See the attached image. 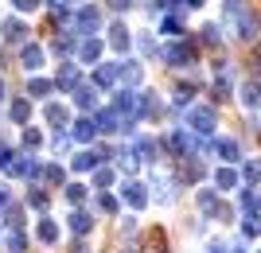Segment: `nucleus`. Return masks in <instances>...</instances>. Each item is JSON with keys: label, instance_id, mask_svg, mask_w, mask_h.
<instances>
[{"label": "nucleus", "instance_id": "obj_6", "mask_svg": "<svg viewBox=\"0 0 261 253\" xmlns=\"http://www.w3.org/2000/svg\"><path fill=\"white\" fill-rule=\"evenodd\" d=\"M125 199H129L133 207H144V203H148V195H144L141 183H129V187H125Z\"/></svg>", "mask_w": 261, "mask_h": 253}, {"label": "nucleus", "instance_id": "obj_4", "mask_svg": "<svg viewBox=\"0 0 261 253\" xmlns=\"http://www.w3.org/2000/svg\"><path fill=\"white\" fill-rule=\"evenodd\" d=\"M109 43L117 47V51H125V47L133 43V35H129V27H125V23H113V27H109Z\"/></svg>", "mask_w": 261, "mask_h": 253}, {"label": "nucleus", "instance_id": "obj_17", "mask_svg": "<svg viewBox=\"0 0 261 253\" xmlns=\"http://www.w3.org/2000/svg\"><path fill=\"white\" fill-rule=\"evenodd\" d=\"M98 55H101V43H98V39H86V43H82V59H86V63H94Z\"/></svg>", "mask_w": 261, "mask_h": 253}, {"label": "nucleus", "instance_id": "obj_10", "mask_svg": "<svg viewBox=\"0 0 261 253\" xmlns=\"http://www.w3.org/2000/svg\"><path fill=\"white\" fill-rule=\"evenodd\" d=\"M78 105H82V109H94V105H98V90H94V86H82V90H78Z\"/></svg>", "mask_w": 261, "mask_h": 253}, {"label": "nucleus", "instance_id": "obj_31", "mask_svg": "<svg viewBox=\"0 0 261 253\" xmlns=\"http://www.w3.org/2000/svg\"><path fill=\"white\" fill-rule=\"evenodd\" d=\"M187 8H203V0H187Z\"/></svg>", "mask_w": 261, "mask_h": 253}, {"label": "nucleus", "instance_id": "obj_11", "mask_svg": "<svg viewBox=\"0 0 261 253\" xmlns=\"http://www.w3.org/2000/svg\"><path fill=\"white\" fill-rule=\"evenodd\" d=\"M39 63H43V51H39V47H23V66H28V70H35Z\"/></svg>", "mask_w": 261, "mask_h": 253}, {"label": "nucleus", "instance_id": "obj_23", "mask_svg": "<svg viewBox=\"0 0 261 253\" xmlns=\"http://www.w3.org/2000/svg\"><path fill=\"white\" fill-rule=\"evenodd\" d=\"M55 234H59L55 222H43V226H39V238H43V242H55Z\"/></svg>", "mask_w": 261, "mask_h": 253}, {"label": "nucleus", "instance_id": "obj_24", "mask_svg": "<svg viewBox=\"0 0 261 253\" xmlns=\"http://www.w3.org/2000/svg\"><path fill=\"white\" fill-rule=\"evenodd\" d=\"M199 207H203V210H215L218 203H215V195H211V191H203V195H199Z\"/></svg>", "mask_w": 261, "mask_h": 253}, {"label": "nucleus", "instance_id": "obj_18", "mask_svg": "<svg viewBox=\"0 0 261 253\" xmlns=\"http://www.w3.org/2000/svg\"><path fill=\"white\" fill-rule=\"evenodd\" d=\"M94 164H98V156H94V152H82V156L74 160V167H78V172H86V167H94Z\"/></svg>", "mask_w": 261, "mask_h": 253}, {"label": "nucleus", "instance_id": "obj_20", "mask_svg": "<svg viewBox=\"0 0 261 253\" xmlns=\"http://www.w3.org/2000/svg\"><path fill=\"white\" fill-rule=\"evenodd\" d=\"M47 121H59V125H63L66 121V109H63V105H47Z\"/></svg>", "mask_w": 261, "mask_h": 253}, {"label": "nucleus", "instance_id": "obj_16", "mask_svg": "<svg viewBox=\"0 0 261 253\" xmlns=\"http://www.w3.org/2000/svg\"><path fill=\"white\" fill-rule=\"evenodd\" d=\"M215 183H218V187H222V191H230V187H234V183H238V176H234L230 167H222V172H218V176H215Z\"/></svg>", "mask_w": 261, "mask_h": 253}, {"label": "nucleus", "instance_id": "obj_19", "mask_svg": "<svg viewBox=\"0 0 261 253\" xmlns=\"http://www.w3.org/2000/svg\"><path fill=\"white\" fill-rule=\"evenodd\" d=\"M113 78H117V66H98V82L101 86H109Z\"/></svg>", "mask_w": 261, "mask_h": 253}, {"label": "nucleus", "instance_id": "obj_1", "mask_svg": "<svg viewBox=\"0 0 261 253\" xmlns=\"http://www.w3.org/2000/svg\"><path fill=\"white\" fill-rule=\"evenodd\" d=\"M230 12H234V20H238V35H242V39H257V16L234 8V4H230Z\"/></svg>", "mask_w": 261, "mask_h": 253}, {"label": "nucleus", "instance_id": "obj_35", "mask_svg": "<svg viewBox=\"0 0 261 253\" xmlns=\"http://www.w3.org/2000/svg\"><path fill=\"white\" fill-rule=\"evenodd\" d=\"M234 253H246V249H234Z\"/></svg>", "mask_w": 261, "mask_h": 253}, {"label": "nucleus", "instance_id": "obj_3", "mask_svg": "<svg viewBox=\"0 0 261 253\" xmlns=\"http://www.w3.org/2000/svg\"><path fill=\"white\" fill-rule=\"evenodd\" d=\"M164 55H168V63L179 66V63H191V59H195V47H191V43H172Z\"/></svg>", "mask_w": 261, "mask_h": 253}, {"label": "nucleus", "instance_id": "obj_28", "mask_svg": "<svg viewBox=\"0 0 261 253\" xmlns=\"http://www.w3.org/2000/svg\"><path fill=\"white\" fill-rule=\"evenodd\" d=\"M16 8H20V12H32V8H35V0H16Z\"/></svg>", "mask_w": 261, "mask_h": 253}, {"label": "nucleus", "instance_id": "obj_34", "mask_svg": "<svg viewBox=\"0 0 261 253\" xmlns=\"http://www.w3.org/2000/svg\"><path fill=\"white\" fill-rule=\"evenodd\" d=\"M0 94H4V82H0Z\"/></svg>", "mask_w": 261, "mask_h": 253}, {"label": "nucleus", "instance_id": "obj_25", "mask_svg": "<svg viewBox=\"0 0 261 253\" xmlns=\"http://www.w3.org/2000/svg\"><path fill=\"white\" fill-rule=\"evenodd\" d=\"M203 39H207V43H218V27H215V23H207V27H203Z\"/></svg>", "mask_w": 261, "mask_h": 253}, {"label": "nucleus", "instance_id": "obj_29", "mask_svg": "<svg viewBox=\"0 0 261 253\" xmlns=\"http://www.w3.org/2000/svg\"><path fill=\"white\" fill-rule=\"evenodd\" d=\"M109 4H113V8H129V0H109Z\"/></svg>", "mask_w": 261, "mask_h": 253}, {"label": "nucleus", "instance_id": "obj_5", "mask_svg": "<svg viewBox=\"0 0 261 253\" xmlns=\"http://www.w3.org/2000/svg\"><path fill=\"white\" fill-rule=\"evenodd\" d=\"M242 101H246L250 109H257L261 105V82H246V86H242Z\"/></svg>", "mask_w": 261, "mask_h": 253}, {"label": "nucleus", "instance_id": "obj_33", "mask_svg": "<svg viewBox=\"0 0 261 253\" xmlns=\"http://www.w3.org/2000/svg\"><path fill=\"white\" fill-rule=\"evenodd\" d=\"M4 203H8V195H4V191H0V207H4Z\"/></svg>", "mask_w": 261, "mask_h": 253}, {"label": "nucleus", "instance_id": "obj_26", "mask_svg": "<svg viewBox=\"0 0 261 253\" xmlns=\"http://www.w3.org/2000/svg\"><path fill=\"white\" fill-rule=\"evenodd\" d=\"M47 90H51V82H43V78H35V82H32V94H47Z\"/></svg>", "mask_w": 261, "mask_h": 253}, {"label": "nucleus", "instance_id": "obj_15", "mask_svg": "<svg viewBox=\"0 0 261 253\" xmlns=\"http://www.w3.org/2000/svg\"><path fill=\"white\" fill-rule=\"evenodd\" d=\"M55 82H59V86H74V82H78V66H63Z\"/></svg>", "mask_w": 261, "mask_h": 253}, {"label": "nucleus", "instance_id": "obj_32", "mask_svg": "<svg viewBox=\"0 0 261 253\" xmlns=\"http://www.w3.org/2000/svg\"><path fill=\"white\" fill-rule=\"evenodd\" d=\"M211 253H226V245H211Z\"/></svg>", "mask_w": 261, "mask_h": 253}, {"label": "nucleus", "instance_id": "obj_9", "mask_svg": "<svg viewBox=\"0 0 261 253\" xmlns=\"http://www.w3.org/2000/svg\"><path fill=\"white\" fill-rule=\"evenodd\" d=\"M215 152L222 156V160H238V144L234 140H215Z\"/></svg>", "mask_w": 261, "mask_h": 253}, {"label": "nucleus", "instance_id": "obj_22", "mask_svg": "<svg viewBox=\"0 0 261 253\" xmlns=\"http://www.w3.org/2000/svg\"><path fill=\"white\" fill-rule=\"evenodd\" d=\"M148 253H164V234H160V230L148 238Z\"/></svg>", "mask_w": 261, "mask_h": 253}, {"label": "nucleus", "instance_id": "obj_7", "mask_svg": "<svg viewBox=\"0 0 261 253\" xmlns=\"http://www.w3.org/2000/svg\"><path fill=\"white\" fill-rule=\"evenodd\" d=\"M78 23H82V27H90V32H94V27H98V23H101L98 8H82V12H78Z\"/></svg>", "mask_w": 261, "mask_h": 253}, {"label": "nucleus", "instance_id": "obj_8", "mask_svg": "<svg viewBox=\"0 0 261 253\" xmlns=\"http://www.w3.org/2000/svg\"><path fill=\"white\" fill-rule=\"evenodd\" d=\"M117 78H121V82H129V86H137V82H141V66L125 63V70H117Z\"/></svg>", "mask_w": 261, "mask_h": 253}, {"label": "nucleus", "instance_id": "obj_27", "mask_svg": "<svg viewBox=\"0 0 261 253\" xmlns=\"http://www.w3.org/2000/svg\"><path fill=\"white\" fill-rule=\"evenodd\" d=\"M70 222H74V230H78V234H82V230H86V226H90V218H86V214H74V218H70Z\"/></svg>", "mask_w": 261, "mask_h": 253}, {"label": "nucleus", "instance_id": "obj_30", "mask_svg": "<svg viewBox=\"0 0 261 253\" xmlns=\"http://www.w3.org/2000/svg\"><path fill=\"white\" fill-rule=\"evenodd\" d=\"M175 0H156V8H172Z\"/></svg>", "mask_w": 261, "mask_h": 253}, {"label": "nucleus", "instance_id": "obj_13", "mask_svg": "<svg viewBox=\"0 0 261 253\" xmlns=\"http://www.w3.org/2000/svg\"><path fill=\"white\" fill-rule=\"evenodd\" d=\"M94 132H98V121H78L74 125V136H78V140H90Z\"/></svg>", "mask_w": 261, "mask_h": 253}, {"label": "nucleus", "instance_id": "obj_12", "mask_svg": "<svg viewBox=\"0 0 261 253\" xmlns=\"http://www.w3.org/2000/svg\"><path fill=\"white\" fill-rule=\"evenodd\" d=\"M4 35H8L12 43H20L28 32H23V23H20V20H8V23H4Z\"/></svg>", "mask_w": 261, "mask_h": 253}, {"label": "nucleus", "instance_id": "obj_2", "mask_svg": "<svg viewBox=\"0 0 261 253\" xmlns=\"http://www.w3.org/2000/svg\"><path fill=\"white\" fill-rule=\"evenodd\" d=\"M187 125H191L195 132H211V129H215V109H211V105L191 109V113H187Z\"/></svg>", "mask_w": 261, "mask_h": 253}, {"label": "nucleus", "instance_id": "obj_21", "mask_svg": "<svg viewBox=\"0 0 261 253\" xmlns=\"http://www.w3.org/2000/svg\"><path fill=\"white\" fill-rule=\"evenodd\" d=\"M28 101H16V105H12V117H16V121H28Z\"/></svg>", "mask_w": 261, "mask_h": 253}, {"label": "nucleus", "instance_id": "obj_14", "mask_svg": "<svg viewBox=\"0 0 261 253\" xmlns=\"http://www.w3.org/2000/svg\"><path fill=\"white\" fill-rule=\"evenodd\" d=\"M242 179H246V183H257L261 179V160H250V164L242 167Z\"/></svg>", "mask_w": 261, "mask_h": 253}]
</instances>
